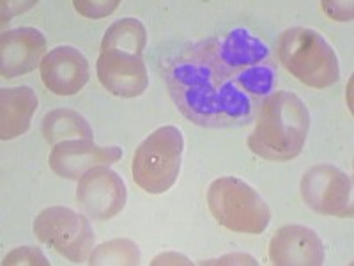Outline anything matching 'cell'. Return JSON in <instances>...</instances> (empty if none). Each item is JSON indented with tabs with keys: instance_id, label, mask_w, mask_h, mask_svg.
I'll return each mask as SVG.
<instances>
[{
	"instance_id": "obj_22",
	"label": "cell",
	"mask_w": 354,
	"mask_h": 266,
	"mask_svg": "<svg viewBox=\"0 0 354 266\" xmlns=\"http://www.w3.org/2000/svg\"><path fill=\"white\" fill-rule=\"evenodd\" d=\"M15 6H21V2H17V4H15ZM32 6H36V2H27V4H25L24 8H12V11L8 12V15H4V12H2V24H6V21H9V18H11L12 15H15V12L25 11V9L32 8ZM9 8H11V6H9L8 2H2V11H8Z\"/></svg>"
},
{
	"instance_id": "obj_20",
	"label": "cell",
	"mask_w": 354,
	"mask_h": 266,
	"mask_svg": "<svg viewBox=\"0 0 354 266\" xmlns=\"http://www.w3.org/2000/svg\"><path fill=\"white\" fill-rule=\"evenodd\" d=\"M201 265H257L255 258L248 254H227L218 259H207L202 261Z\"/></svg>"
},
{
	"instance_id": "obj_3",
	"label": "cell",
	"mask_w": 354,
	"mask_h": 266,
	"mask_svg": "<svg viewBox=\"0 0 354 266\" xmlns=\"http://www.w3.org/2000/svg\"><path fill=\"white\" fill-rule=\"evenodd\" d=\"M147 30L137 18H122L106 28L96 62L101 85L119 98H137L149 85L142 53Z\"/></svg>"
},
{
	"instance_id": "obj_2",
	"label": "cell",
	"mask_w": 354,
	"mask_h": 266,
	"mask_svg": "<svg viewBox=\"0 0 354 266\" xmlns=\"http://www.w3.org/2000/svg\"><path fill=\"white\" fill-rule=\"evenodd\" d=\"M255 128L248 137L252 153L264 160L287 161L305 148L310 128V114L305 101L289 91L266 96L254 116Z\"/></svg>"
},
{
	"instance_id": "obj_7",
	"label": "cell",
	"mask_w": 354,
	"mask_h": 266,
	"mask_svg": "<svg viewBox=\"0 0 354 266\" xmlns=\"http://www.w3.org/2000/svg\"><path fill=\"white\" fill-rule=\"evenodd\" d=\"M34 234L41 243L71 263L87 261L94 247V231L84 215L64 206H50L34 220Z\"/></svg>"
},
{
	"instance_id": "obj_16",
	"label": "cell",
	"mask_w": 354,
	"mask_h": 266,
	"mask_svg": "<svg viewBox=\"0 0 354 266\" xmlns=\"http://www.w3.org/2000/svg\"><path fill=\"white\" fill-rule=\"evenodd\" d=\"M140 263V250L131 240L115 238L101 243L88 256V265L93 266H135Z\"/></svg>"
},
{
	"instance_id": "obj_19",
	"label": "cell",
	"mask_w": 354,
	"mask_h": 266,
	"mask_svg": "<svg viewBox=\"0 0 354 266\" xmlns=\"http://www.w3.org/2000/svg\"><path fill=\"white\" fill-rule=\"evenodd\" d=\"M322 11L338 21L353 20V2H322Z\"/></svg>"
},
{
	"instance_id": "obj_11",
	"label": "cell",
	"mask_w": 354,
	"mask_h": 266,
	"mask_svg": "<svg viewBox=\"0 0 354 266\" xmlns=\"http://www.w3.org/2000/svg\"><path fill=\"white\" fill-rule=\"evenodd\" d=\"M46 55V37L34 27H18L0 37V73L4 78L21 77L41 66Z\"/></svg>"
},
{
	"instance_id": "obj_21",
	"label": "cell",
	"mask_w": 354,
	"mask_h": 266,
	"mask_svg": "<svg viewBox=\"0 0 354 266\" xmlns=\"http://www.w3.org/2000/svg\"><path fill=\"white\" fill-rule=\"evenodd\" d=\"M153 266H158V265H192V261H189L186 256L183 254H176V252H167V254H161L158 256V258L153 259V263H151Z\"/></svg>"
},
{
	"instance_id": "obj_12",
	"label": "cell",
	"mask_w": 354,
	"mask_h": 266,
	"mask_svg": "<svg viewBox=\"0 0 354 266\" xmlns=\"http://www.w3.org/2000/svg\"><path fill=\"white\" fill-rule=\"evenodd\" d=\"M44 87L57 96L80 93L88 82V62L84 53L73 46L50 50L39 66Z\"/></svg>"
},
{
	"instance_id": "obj_6",
	"label": "cell",
	"mask_w": 354,
	"mask_h": 266,
	"mask_svg": "<svg viewBox=\"0 0 354 266\" xmlns=\"http://www.w3.org/2000/svg\"><path fill=\"white\" fill-rule=\"evenodd\" d=\"M185 139L177 126L154 130L135 151L133 179L147 194H165L181 172Z\"/></svg>"
},
{
	"instance_id": "obj_18",
	"label": "cell",
	"mask_w": 354,
	"mask_h": 266,
	"mask_svg": "<svg viewBox=\"0 0 354 266\" xmlns=\"http://www.w3.org/2000/svg\"><path fill=\"white\" fill-rule=\"evenodd\" d=\"M73 6L85 18H103L115 11L119 0H75Z\"/></svg>"
},
{
	"instance_id": "obj_5",
	"label": "cell",
	"mask_w": 354,
	"mask_h": 266,
	"mask_svg": "<svg viewBox=\"0 0 354 266\" xmlns=\"http://www.w3.org/2000/svg\"><path fill=\"white\" fill-rule=\"evenodd\" d=\"M207 206L220 226L241 234H261L271 222L268 202L239 177H218L207 188Z\"/></svg>"
},
{
	"instance_id": "obj_17",
	"label": "cell",
	"mask_w": 354,
	"mask_h": 266,
	"mask_svg": "<svg viewBox=\"0 0 354 266\" xmlns=\"http://www.w3.org/2000/svg\"><path fill=\"white\" fill-rule=\"evenodd\" d=\"M4 266L12 265H28V266H48L50 261L43 254L39 247H18L11 250L2 261Z\"/></svg>"
},
{
	"instance_id": "obj_15",
	"label": "cell",
	"mask_w": 354,
	"mask_h": 266,
	"mask_svg": "<svg viewBox=\"0 0 354 266\" xmlns=\"http://www.w3.org/2000/svg\"><path fill=\"white\" fill-rule=\"evenodd\" d=\"M43 137L48 144L73 141V139H88L93 141L94 133L84 116L71 109H55L43 117Z\"/></svg>"
},
{
	"instance_id": "obj_13",
	"label": "cell",
	"mask_w": 354,
	"mask_h": 266,
	"mask_svg": "<svg viewBox=\"0 0 354 266\" xmlns=\"http://www.w3.org/2000/svg\"><path fill=\"white\" fill-rule=\"evenodd\" d=\"M270 259L277 266H321L324 247L314 229L305 226H283L270 242Z\"/></svg>"
},
{
	"instance_id": "obj_1",
	"label": "cell",
	"mask_w": 354,
	"mask_h": 266,
	"mask_svg": "<svg viewBox=\"0 0 354 266\" xmlns=\"http://www.w3.org/2000/svg\"><path fill=\"white\" fill-rule=\"evenodd\" d=\"M179 112L204 128H232L254 119L273 93L277 66L268 44L246 28L183 46L165 64Z\"/></svg>"
},
{
	"instance_id": "obj_14",
	"label": "cell",
	"mask_w": 354,
	"mask_h": 266,
	"mask_svg": "<svg viewBox=\"0 0 354 266\" xmlns=\"http://www.w3.org/2000/svg\"><path fill=\"white\" fill-rule=\"evenodd\" d=\"M37 109V96L27 85L0 91V139L12 141L30 128Z\"/></svg>"
},
{
	"instance_id": "obj_10",
	"label": "cell",
	"mask_w": 354,
	"mask_h": 266,
	"mask_svg": "<svg viewBox=\"0 0 354 266\" xmlns=\"http://www.w3.org/2000/svg\"><path fill=\"white\" fill-rule=\"evenodd\" d=\"M121 158L122 150L117 145L103 148L88 139H73L53 145L48 161L57 176L78 181L93 167L110 166Z\"/></svg>"
},
{
	"instance_id": "obj_4",
	"label": "cell",
	"mask_w": 354,
	"mask_h": 266,
	"mask_svg": "<svg viewBox=\"0 0 354 266\" xmlns=\"http://www.w3.org/2000/svg\"><path fill=\"white\" fill-rule=\"evenodd\" d=\"M278 59L292 77L308 87L328 89L340 77L337 53L314 28L283 30L278 41Z\"/></svg>"
},
{
	"instance_id": "obj_8",
	"label": "cell",
	"mask_w": 354,
	"mask_h": 266,
	"mask_svg": "<svg viewBox=\"0 0 354 266\" xmlns=\"http://www.w3.org/2000/svg\"><path fill=\"white\" fill-rule=\"evenodd\" d=\"M301 197L315 213L338 218L353 217V181L330 163L310 167L301 177Z\"/></svg>"
},
{
	"instance_id": "obj_9",
	"label": "cell",
	"mask_w": 354,
	"mask_h": 266,
	"mask_svg": "<svg viewBox=\"0 0 354 266\" xmlns=\"http://www.w3.org/2000/svg\"><path fill=\"white\" fill-rule=\"evenodd\" d=\"M128 192L122 177L106 166L93 167L78 179L77 201L94 220H110L126 206Z\"/></svg>"
}]
</instances>
